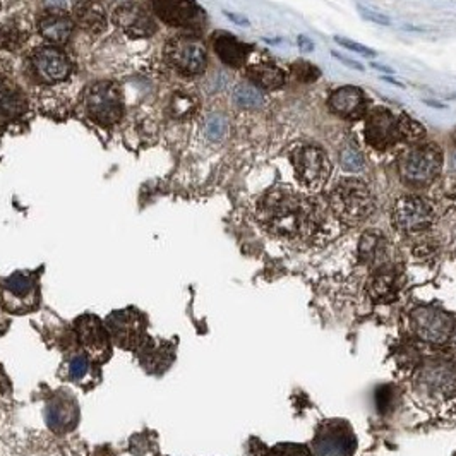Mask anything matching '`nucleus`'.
Returning <instances> with one entry per match:
<instances>
[{
  "label": "nucleus",
  "mask_w": 456,
  "mask_h": 456,
  "mask_svg": "<svg viewBox=\"0 0 456 456\" xmlns=\"http://www.w3.org/2000/svg\"><path fill=\"white\" fill-rule=\"evenodd\" d=\"M258 218L264 228L283 239H310L324 221L319 202L289 187H273L258 202Z\"/></svg>",
  "instance_id": "f257e3e1"
},
{
  "label": "nucleus",
  "mask_w": 456,
  "mask_h": 456,
  "mask_svg": "<svg viewBox=\"0 0 456 456\" xmlns=\"http://www.w3.org/2000/svg\"><path fill=\"white\" fill-rule=\"evenodd\" d=\"M331 212L347 225H359L371 216L375 208L373 193L359 179L342 180L329 194Z\"/></svg>",
  "instance_id": "f03ea898"
},
{
  "label": "nucleus",
  "mask_w": 456,
  "mask_h": 456,
  "mask_svg": "<svg viewBox=\"0 0 456 456\" xmlns=\"http://www.w3.org/2000/svg\"><path fill=\"white\" fill-rule=\"evenodd\" d=\"M41 302L38 271H16L0 279V308L22 316L38 309Z\"/></svg>",
  "instance_id": "7ed1b4c3"
},
{
  "label": "nucleus",
  "mask_w": 456,
  "mask_h": 456,
  "mask_svg": "<svg viewBox=\"0 0 456 456\" xmlns=\"http://www.w3.org/2000/svg\"><path fill=\"white\" fill-rule=\"evenodd\" d=\"M83 106L91 120L102 125H112L124 115L122 90L113 81H98L90 84L83 93Z\"/></svg>",
  "instance_id": "20e7f679"
},
{
  "label": "nucleus",
  "mask_w": 456,
  "mask_h": 456,
  "mask_svg": "<svg viewBox=\"0 0 456 456\" xmlns=\"http://www.w3.org/2000/svg\"><path fill=\"white\" fill-rule=\"evenodd\" d=\"M105 326L115 347L136 352L148 338V319L139 309L129 305L113 310L105 319Z\"/></svg>",
  "instance_id": "39448f33"
},
{
  "label": "nucleus",
  "mask_w": 456,
  "mask_h": 456,
  "mask_svg": "<svg viewBox=\"0 0 456 456\" xmlns=\"http://www.w3.org/2000/svg\"><path fill=\"white\" fill-rule=\"evenodd\" d=\"M316 456H354L357 451V436L345 419H326L317 425L312 439Z\"/></svg>",
  "instance_id": "423d86ee"
},
{
  "label": "nucleus",
  "mask_w": 456,
  "mask_h": 456,
  "mask_svg": "<svg viewBox=\"0 0 456 456\" xmlns=\"http://www.w3.org/2000/svg\"><path fill=\"white\" fill-rule=\"evenodd\" d=\"M443 155L436 144H422L410 149L400 160V177L412 187L429 186L438 177Z\"/></svg>",
  "instance_id": "0eeeda50"
},
{
  "label": "nucleus",
  "mask_w": 456,
  "mask_h": 456,
  "mask_svg": "<svg viewBox=\"0 0 456 456\" xmlns=\"http://www.w3.org/2000/svg\"><path fill=\"white\" fill-rule=\"evenodd\" d=\"M410 324L415 335L424 342L444 345L453 336L455 317L436 305H417L410 310Z\"/></svg>",
  "instance_id": "6e6552de"
},
{
  "label": "nucleus",
  "mask_w": 456,
  "mask_h": 456,
  "mask_svg": "<svg viewBox=\"0 0 456 456\" xmlns=\"http://www.w3.org/2000/svg\"><path fill=\"white\" fill-rule=\"evenodd\" d=\"M298 182L310 191H319L328 182L331 163L321 148L312 144L295 148L290 155Z\"/></svg>",
  "instance_id": "1a4fd4ad"
},
{
  "label": "nucleus",
  "mask_w": 456,
  "mask_h": 456,
  "mask_svg": "<svg viewBox=\"0 0 456 456\" xmlns=\"http://www.w3.org/2000/svg\"><path fill=\"white\" fill-rule=\"evenodd\" d=\"M168 64L184 76L202 74L208 65V53L201 40L194 36H175L165 45Z\"/></svg>",
  "instance_id": "9d476101"
},
{
  "label": "nucleus",
  "mask_w": 456,
  "mask_h": 456,
  "mask_svg": "<svg viewBox=\"0 0 456 456\" xmlns=\"http://www.w3.org/2000/svg\"><path fill=\"white\" fill-rule=\"evenodd\" d=\"M74 331L81 343L83 352L93 360L97 366L109 362L112 357V338L106 329L105 321L93 314H84L74 323Z\"/></svg>",
  "instance_id": "9b49d317"
},
{
  "label": "nucleus",
  "mask_w": 456,
  "mask_h": 456,
  "mask_svg": "<svg viewBox=\"0 0 456 456\" xmlns=\"http://www.w3.org/2000/svg\"><path fill=\"white\" fill-rule=\"evenodd\" d=\"M434 221L431 202L419 195H405L393 206V225L398 232L419 233L427 230Z\"/></svg>",
  "instance_id": "f8f14e48"
},
{
  "label": "nucleus",
  "mask_w": 456,
  "mask_h": 456,
  "mask_svg": "<svg viewBox=\"0 0 456 456\" xmlns=\"http://www.w3.org/2000/svg\"><path fill=\"white\" fill-rule=\"evenodd\" d=\"M366 139L379 151H386L400 141H405L403 115H394L386 109H375L367 117Z\"/></svg>",
  "instance_id": "ddd939ff"
},
{
  "label": "nucleus",
  "mask_w": 456,
  "mask_h": 456,
  "mask_svg": "<svg viewBox=\"0 0 456 456\" xmlns=\"http://www.w3.org/2000/svg\"><path fill=\"white\" fill-rule=\"evenodd\" d=\"M33 76L40 83L55 84L71 76L72 62L64 50L53 47L34 48L28 59Z\"/></svg>",
  "instance_id": "4468645a"
},
{
  "label": "nucleus",
  "mask_w": 456,
  "mask_h": 456,
  "mask_svg": "<svg viewBox=\"0 0 456 456\" xmlns=\"http://www.w3.org/2000/svg\"><path fill=\"white\" fill-rule=\"evenodd\" d=\"M417 382L438 396H456V362L443 359L424 362L417 371Z\"/></svg>",
  "instance_id": "2eb2a0df"
},
{
  "label": "nucleus",
  "mask_w": 456,
  "mask_h": 456,
  "mask_svg": "<svg viewBox=\"0 0 456 456\" xmlns=\"http://www.w3.org/2000/svg\"><path fill=\"white\" fill-rule=\"evenodd\" d=\"M112 21L130 38H148L156 33V22L151 13L137 2H124L115 7Z\"/></svg>",
  "instance_id": "dca6fc26"
},
{
  "label": "nucleus",
  "mask_w": 456,
  "mask_h": 456,
  "mask_svg": "<svg viewBox=\"0 0 456 456\" xmlns=\"http://www.w3.org/2000/svg\"><path fill=\"white\" fill-rule=\"evenodd\" d=\"M153 11L162 21L174 28H198L202 11L195 0H151Z\"/></svg>",
  "instance_id": "f3484780"
},
{
  "label": "nucleus",
  "mask_w": 456,
  "mask_h": 456,
  "mask_svg": "<svg viewBox=\"0 0 456 456\" xmlns=\"http://www.w3.org/2000/svg\"><path fill=\"white\" fill-rule=\"evenodd\" d=\"M405 285V275L398 266L381 264L367 282V293L378 304H391L398 298Z\"/></svg>",
  "instance_id": "a211bd4d"
},
{
  "label": "nucleus",
  "mask_w": 456,
  "mask_h": 456,
  "mask_svg": "<svg viewBox=\"0 0 456 456\" xmlns=\"http://www.w3.org/2000/svg\"><path fill=\"white\" fill-rule=\"evenodd\" d=\"M45 422L50 431L57 434H65L76 429L79 422V407L76 398L65 391H57L45 407Z\"/></svg>",
  "instance_id": "6ab92c4d"
},
{
  "label": "nucleus",
  "mask_w": 456,
  "mask_h": 456,
  "mask_svg": "<svg viewBox=\"0 0 456 456\" xmlns=\"http://www.w3.org/2000/svg\"><path fill=\"white\" fill-rule=\"evenodd\" d=\"M136 357L148 374L160 375L167 373L168 367L174 364L175 347L167 340L153 338L148 335V338L136 350Z\"/></svg>",
  "instance_id": "aec40b11"
},
{
  "label": "nucleus",
  "mask_w": 456,
  "mask_h": 456,
  "mask_svg": "<svg viewBox=\"0 0 456 456\" xmlns=\"http://www.w3.org/2000/svg\"><path fill=\"white\" fill-rule=\"evenodd\" d=\"M328 105L333 113L348 120L364 117L367 112V99L364 97V91L355 86H343L333 91Z\"/></svg>",
  "instance_id": "412c9836"
},
{
  "label": "nucleus",
  "mask_w": 456,
  "mask_h": 456,
  "mask_svg": "<svg viewBox=\"0 0 456 456\" xmlns=\"http://www.w3.org/2000/svg\"><path fill=\"white\" fill-rule=\"evenodd\" d=\"M74 19L62 9H48L38 18V32L52 45H60L69 41L74 32Z\"/></svg>",
  "instance_id": "4be33fe9"
},
{
  "label": "nucleus",
  "mask_w": 456,
  "mask_h": 456,
  "mask_svg": "<svg viewBox=\"0 0 456 456\" xmlns=\"http://www.w3.org/2000/svg\"><path fill=\"white\" fill-rule=\"evenodd\" d=\"M213 48L218 59L228 67H242L247 60L251 47L230 33H216L213 36Z\"/></svg>",
  "instance_id": "5701e85b"
},
{
  "label": "nucleus",
  "mask_w": 456,
  "mask_h": 456,
  "mask_svg": "<svg viewBox=\"0 0 456 456\" xmlns=\"http://www.w3.org/2000/svg\"><path fill=\"white\" fill-rule=\"evenodd\" d=\"M74 25L90 34H99L106 28V14L95 0H79L72 7Z\"/></svg>",
  "instance_id": "b1692460"
},
{
  "label": "nucleus",
  "mask_w": 456,
  "mask_h": 456,
  "mask_svg": "<svg viewBox=\"0 0 456 456\" xmlns=\"http://www.w3.org/2000/svg\"><path fill=\"white\" fill-rule=\"evenodd\" d=\"M26 110V98L21 88L0 76V124L14 120Z\"/></svg>",
  "instance_id": "393cba45"
},
{
  "label": "nucleus",
  "mask_w": 456,
  "mask_h": 456,
  "mask_svg": "<svg viewBox=\"0 0 456 456\" xmlns=\"http://www.w3.org/2000/svg\"><path fill=\"white\" fill-rule=\"evenodd\" d=\"M386 252H388V240L379 230H367L359 240V258L364 264L369 266H381L385 264Z\"/></svg>",
  "instance_id": "a878e982"
},
{
  "label": "nucleus",
  "mask_w": 456,
  "mask_h": 456,
  "mask_svg": "<svg viewBox=\"0 0 456 456\" xmlns=\"http://www.w3.org/2000/svg\"><path fill=\"white\" fill-rule=\"evenodd\" d=\"M29 34H32V29H29L28 19L13 18L0 28V48L9 50V52L19 50L29 40Z\"/></svg>",
  "instance_id": "bb28decb"
},
{
  "label": "nucleus",
  "mask_w": 456,
  "mask_h": 456,
  "mask_svg": "<svg viewBox=\"0 0 456 456\" xmlns=\"http://www.w3.org/2000/svg\"><path fill=\"white\" fill-rule=\"evenodd\" d=\"M247 78L259 90H277L285 84V72L271 64L251 65L247 69Z\"/></svg>",
  "instance_id": "cd10ccee"
},
{
  "label": "nucleus",
  "mask_w": 456,
  "mask_h": 456,
  "mask_svg": "<svg viewBox=\"0 0 456 456\" xmlns=\"http://www.w3.org/2000/svg\"><path fill=\"white\" fill-rule=\"evenodd\" d=\"M199 109V99L193 93L187 91H175L168 102V113L177 120H186V118L194 117V113Z\"/></svg>",
  "instance_id": "c85d7f7f"
},
{
  "label": "nucleus",
  "mask_w": 456,
  "mask_h": 456,
  "mask_svg": "<svg viewBox=\"0 0 456 456\" xmlns=\"http://www.w3.org/2000/svg\"><path fill=\"white\" fill-rule=\"evenodd\" d=\"M233 102L245 110H256L264 105V95L252 83H242L233 90Z\"/></svg>",
  "instance_id": "c756f323"
},
{
  "label": "nucleus",
  "mask_w": 456,
  "mask_h": 456,
  "mask_svg": "<svg viewBox=\"0 0 456 456\" xmlns=\"http://www.w3.org/2000/svg\"><path fill=\"white\" fill-rule=\"evenodd\" d=\"M95 366L97 364L93 362L90 357H88L86 354H78L74 355L71 360H69V379H72V381L76 382H83L86 381L88 378H90L91 373L95 371Z\"/></svg>",
  "instance_id": "7c9ffc66"
},
{
  "label": "nucleus",
  "mask_w": 456,
  "mask_h": 456,
  "mask_svg": "<svg viewBox=\"0 0 456 456\" xmlns=\"http://www.w3.org/2000/svg\"><path fill=\"white\" fill-rule=\"evenodd\" d=\"M205 132L208 139L221 141L228 132V122L221 113H209L205 118Z\"/></svg>",
  "instance_id": "2f4dec72"
},
{
  "label": "nucleus",
  "mask_w": 456,
  "mask_h": 456,
  "mask_svg": "<svg viewBox=\"0 0 456 456\" xmlns=\"http://www.w3.org/2000/svg\"><path fill=\"white\" fill-rule=\"evenodd\" d=\"M266 456H316L304 444L297 443H278L268 450Z\"/></svg>",
  "instance_id": "473e14b6"
},
{
  "label": "nucleus",
  "mask_w": 456,
  "mask_h": 456,
  "mask_svg": "<svg viewBox=\"0 0 456 456\" xmlns=\"http://www.w3.org/2000/svg\"><path fill=\"white\" fill-rule=\"evenodd\" d=\"M340 163H342L345 170L359 172L364 167V156L357 148L345 146L340 153Z\"/></svg>",
  "instance_id": "72a5a7b5"
},
{
  "label": "nucleus",
  "mask_w": 456,
  "mask_h": 456,
  "mask_svg": "<svg viewBox=\"0 0 456 456\" xmlns=\"http://www.w3.org/2000/svg\"><path fill=\"white\" fill-rule=\"evenodd\" d=\"M375 400H378L379 412L389 413L396 403V389L393 386H382L375 393Z\"/></svg>",
  "instance_id": "f704fd0d"
},
{
  "label": "nucleus",
  "mask_w": 456,
  "mask_h": 456,
  "mask_svg": "<svg viewBox=\"0 0 456 456\" xmlns=\"http://www.w3.org/2000/svg\"><path fill=\"white\" fill-rule=\"evenodd\" d=\"M292 71L295 78L300 83H314L321 76L319 69L309 62H295L292 65Z\"/></svg>",
  "instance_id": "c9c22d12"
},
{
  "label": "nucleus",
  "mask_w": 456,
  "mask_h": 456,
  "mask_svg": "<svg viewBox=\"0 0 456 456\" xmlns=\"http://www.w3.org/2000/svg\"><path fill=\"white\" fill-rule=\"evenodd\" d=\"M335 41H336V43H340V45H342V47L348 48V50H352V52H359V53H362V55H366V57H373V55H375V52H374V50H373V48L366 47V45L355 43V41L348 40V38L335 36Z\"/></svg>",
  "instance_id": "e433bc0d"
},
{
  "label": "nucleus",
  "mask_w": 456,
  "mask_h": 456,
  "mask_svg": "<svg viewBox=\"0 0 456 456\" xmlns=\"http://www.w3.org/2000/svg\"><path fill=\"white\" fill-rule=\"evenodd\" d=\"M359 11H360V14H362V18H366L367 21H373V22H375V25L388 26L389 22H391V19H389V18L382 16V14H379V13H373V11L366 9V7H359Z\"/></svg>",
  "instance_id": "4c0bfd02"
},
{
  "label": "nucleus",
  "mask_w": 456,
  "mask_h": 456,
  "mask_svg": "<svg viewBox=\"0 0 456 456\" xmlns=\"http://www.w3.org/2000/svg\"><path fill=\"white\" fill-rule=\"evenodd\" d=\"M333 57H336V59H338L340 62H343L345 65H350L352 69H357V71H364V65L362 64L355 62V60L348 59V57H342L338 52H333Z\"/></svg>",
  "instance_id": "58836bf2"
},
{
  "label": "nucleus",
  "mask_w": 456,
  "mask_h": 456,
  "mask_svg": "<svg viewBox=\"0 0 456 456\" xmlns=\"http://www.w3.org/2000/svg\"><path fill=\"white\" fill-rule=\"evenodd\" d=\"M297 43H298V47H300L302 52H305V53L312 52V50H314V43L309 40L308 36H298Z\"/></svg>",
  "instance_id": "ea45409f"
},
{
  "label": "nucleus",
  "mask_w": 456,
  "mask_h": 456,
  "mask_svg": "<svg viewBox=\"0 0 456 456\" xmlns=\"http://www.w3.org/2000/svg\"><path fill=\"white\" fill-rule=\"evenodd\" d=\"M45 2H47L52 9H60L67 0H45Z\"/></svg>",
  "instance_id": "a19ab883"
},
{
  "label": "nucleus",
  "mask_w": 456,
  "mask_h": 456,
  "mask_svg": "<svg viewBox=\"0 0 456 456\" xmlns=\"http://www.w3.org/2000/svg\"><path fill=\"white\" fill-rule=\"evenodd\" d=\"M374 69H378V71H382V72H388V74H393V69L391 67H385V65H379V64H373Z\"/></svg>",
  "instance_id": "79ce46f5"
},
{
  "label": "nucleus",
  "mask_w": 456,
  "mask_h": 456,
  "mask_svg": "<svg viewBox=\"0 0 456 456\" xmlns=\"http://www.w3.org/2000/svg\"><path fill=\"white\" fill-rule=\"evenodd\" d=\"M425 103H427V105H432V106H436V109H444V105H441V103H436V102H429V99H425Z\"/></svg>",
  "instance_id": "37998d69"
},
{
  "label": "nucleus",
  "mask_w": 456,
  "mask_h": 456,
  "mask_svg": "<svg viewBox=\"0 0 456 456\" xmlns=\"http://www.w3.org/2000/svg\"><path fill=\"white\" fill-rule=\"evenodd\" d=\"M385 81H388V83H391V84H396V86H403V84H401V83H396V81H394V79H391V78H385Z\"/></svg>",
  "instance_id": "c03bdc74"
},
{
  "label": "nucleus",
  "mask_w": 456,
  "mask_h": 456,
  "mask_svg": "<svg viewBox=\"0 0 456 456\" xmlns=\"http://www.w3.org/2000/svg\"><path fill=\"white\" fill-rule=\"evenodd\" d=\"M451 167H453V168H456V155L453 156V165H451Z\"/></svg>",
  "instance_id": "a18cd8bd"
},
{
  "label": "nucleus",
  "mask_w": 456,
  "mask_h": 456,
  "mask_svg": "<svg viewBox=\"0 0 456 456\" xmlns=\"http://www.w3.org/2000/svg\"><path fill=\"white\" fill-rule=\"evenodd\" d=\"M455 141H456V132H455Z\"/></svg>",
  "instance_id": "49530a36"
}]
</instances>
